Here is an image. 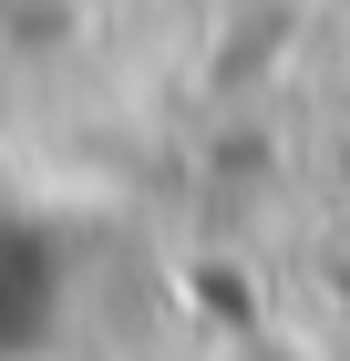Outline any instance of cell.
<instances>
[{
    "mask_svg": "<svg viewBox=\"0 0 350 361\" xmlns=\"http://www.w3.org/2000/svg\"><path fill=\"white\" fill-rule=\"evenodd\" d=\"M52 300H62L52 248H42L21 217H0V361H31V351H42V331H52Z\"/></svg>",
    "mask_w": 350,
    "mask_h": 361,
    "instance_id": "6da1fadb",
    "label": "cell"
}]
</instances>
